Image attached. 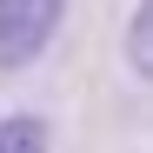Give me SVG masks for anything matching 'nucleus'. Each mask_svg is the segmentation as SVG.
<instances>
[{"label":"nucleus","instance_id":"f257e3e1","mask_svg":"<svg viewBox=\"0 0 153 153\" xmlns=\"http://www.w3.org/2000/svg\"><path fill=\"white\" fill-rule=\"evenodd\" d=\"M67 27V0H0V67H33Z\"/></svg>","mask_w":153,"mask_h":153},{"label":"nucleus","instance_id":"f03ea898","mask_svg":"<svg viewBox=\"0 0 153 153\" xmlns=\"http://www.w3.org/2000/svg\"><path fill=\"white\" fill-rule=\"evenodd\" d=\"M120 47H126V67H133L140 80L153 87V0H133V13H126V33H120Z\"/></svg>","mask_w":153,"mask_h":153},{"label":"nucleus","instance_id":"7ed1b4c3","mask_svg":"<svg viewBox=\"0 0 153 153\" xmlns=\"http://www.w3.org/2000/svg\"><path fill=\"white\" fill-rule=\"evenodd\" d=\"M47 140H53V133H47L40 113H27V107H20V113H0V153H47Z\"/></svg>","mask_w":153,"mask_h":153}]
</instances>
